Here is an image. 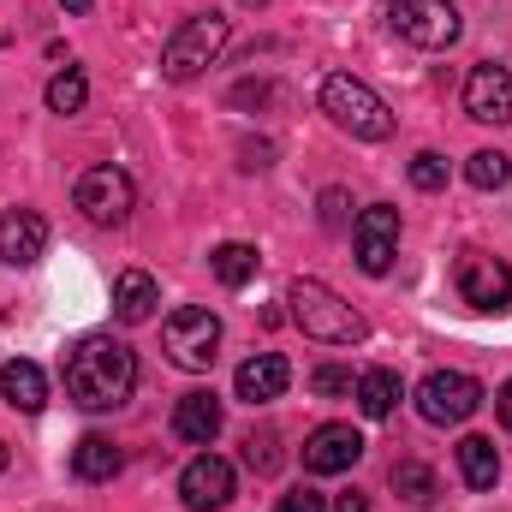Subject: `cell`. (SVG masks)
<instances>
[{
	"mask_svg": "<svg viewBox=\"0 0 512 512\" xmlns=\"http://www.w3.org/2000/svg\"><path fill=\"white\" fill-rule=\"evenodd\" d=\"M131 387H137V358H131L126 340L114 334H84L72 352H66V393L72 405L84 411H114L126 405Z\"/></svg>",
	"mask_w": 512,
	"mask_h": 512,
	"instance_id": "1",
	"label": "cell"
},
{
	"mask_svg": "<svg viewBox=\"0 0 512 512\" xmlns=\"http://www.w3.org/2000/svg\"><path fill=\"white\" fill-rule=\"evenodd\" d=\"M286 304H292V322H298L310 340H322V346H358V340L370 334V322H364L334 286H322V280H292V286H286Z\"/></svg>",
	"mask_w": 512,
	"mask_h": 512,
	"instance_id": "2",
	"label": "cell"
},
{
	"mask_svg": "<svg viewBox=\"0 0 512 512\" xmlns=\"http://www.w3.org/2000/svg\"><path fill=\"white\" fill-rule=\"evenodd\" d=\"M322 114L346 137H358V143H387L393 137V108L352 72H328L322 78Z\"/></svg>",
	"mask_w": 512,
	"mask_h": 512,
	"instance_id": "3",
	"label": "cell"
},
{
	"mask_svg": "<svg viewBox=\"0 0 512 512\" xmlns=\"http://www.w3.org/2000/svg\"><path fill=\"white\" fill-rule=\"evenodd\" d=\"M227 36H233V18H227V12H197V18H185V24L167 36V48H161V72H167L173 84H191L203 66L221 60Z\"/></svg>",
	"mask_w": 512,
	"mask_h": 512,
	"instance_id": "4",
	"label": "cell"
},
{
	"mask_svg": "<svg viewBox=\"0 0 512 512\" xmlns=\"http://www.w3.org/2000/svg\"><path fill=\"white\" fill-rule=\"evenodd\" d=\"M161 346H167V358H173L179 370L203 376V370L221 358V316L203 310V304H185V310H173V316L161 322Z\"/></svg>",
	"mask_w": 512,
	"mask_h": 512,
	"instance_id": "5",
	"label": "cell"
},
{
	"mask_svg": "<svg viewBox=\"0 0 512 512\" xmlns=\"http://www.w3.org/2000/svg\"><path fill=\"white\" fill-rule=\"evenodd\" d=\"M387 24L411 42V48H453L459 42V6L453 0H387Z\"/></svg>",
	"mask_w": 512,
	"mask_h": 512,
	"instance_id": "6",
	"label": "cell"
},
{
	"mask_svg": "<svg viewBox=\"0 0 512 512\" xmlns=\"http://www.w3.org/2000/svg\"><path fill=\"white\" fill-rule=\"evenodd\" d=\"M72 197H78V209H84L90 227H126L131 209H137V185H131L120 167H90Z\"/></svg>",
	"mask_w": 512,
	"mask_h": 512,
	"instance_id": "7",
	"label": "cell"
},
{
	"mask_svg": "<svg viewBox=\"0 0 512 512\" xmlns=\"http://www.w3.org/2000/svg\"><path fill=\"white\" fill-rule=\"evenodd\" d=\"M477 405H483V382L465 376V370H435V376H423V387H417V411L429 423H441V429L465 423Z\"/></svg>",
	"mask_w": 512,
	"mask_h": 512,
	"instance_id": "8",
	"label": "cell"
},
{
	"mask_svg": "<svg viewBox=\"0 0 512 512\" xmlns=\"http://www.w3.org/2000/svg\"><path fill=\"white\" fill-rule=\"evenodd\" d=\"M453 286L471 310H507L512 304V268L489 251H459V268H453Z\"/></svg>",
	"mask_w": 512,
	"mask_h": 512,
	"instance_id": "9",
	"label": "cell"
},
{
	"mask_svg": "<svg viewBox=\"0 0 512 512\" xmlns=\"http://www.w3.org/2000/svg\"><path fill=\"white\" fill-rule=\"evenodd\" d=\"M352 251H358V268H364V274H387L393 256H399V209L370 203V209L352 221Z\"/></svg>",
	"mask_w": 512,
	"mask_h": 512,
	"instance_id": "10",
	"label": "cell"
},
{
	"mask_svg": "<svg viewBox=\"0 0 512 512\" xmlns=\"http://www.w3.org/2000/svg\"><path fill=\"white\" fill-rule=\"evenodd\" d=\"M233 489H239V477H233V465L215 459V453H197V459L179 471V501L191 512H221L233 501Z\"/></svg>",
	"mask_w": 512,
	"mask_h": 512,
	"instance_id": "11",
	"label": "cell"
},
{
	"mask_svg": "<svg viewBox=\"0 0 512 512\" xmlns=\"http://www.w3.org/2000/svg\"><path fill=\"white\" fill-rule=\"evenodd\" d=\"M465 114L477 126H512V72L507 66H495V60L471 66V78H465Z\"/></svg>",
	"mask_w": 512,
	"mask_h": 512,
	"instance_id": "12",
	"label": "cell"
},
{
	"mask_svg": "<svg viewBox=\"0 0 512 512\" xmlns=\"http://www.w3.org/2000/svg\"><path fill=\"white\" fill-rule=\"evenodd\" d=\"M358 459H364V435L352 423H322L304 435V471H316V477H340Z\"/></svg>",
	"mask_w": 512,
	"mask_h": 512,
	"instance_id": "13",
	"label": "cell"
},
{
	"mask_svg": "<svg viewBox=\"0 0 512 512\" xmlns=\"http://www.w3.org/2000/svg\"><path fill=\"white\" fill-rule=\"evenodd\" d=\"M42 251H48V221L36 209H6L0 215V262L30 268V262H42Z\"/></svg>",
	"mask_w": 512,
	"mask_h": 512,
	"instance_id": "14",
	"label": "cell"
},
{
	"mask_svg": "<svg viewBox=\"0 0 512 512\" xmlns=\"http://www.w3.org/2000/svg\"><path fill=\"white\" fill-rule=\"evenodd\" d=\"M221 423H227V405H221L209 387H197V393H185V399L173 405V435H179L185 447H209V441L221 435Z\"/></svg>",
	"mask_w": 512,
	"mask_h": 512,
	"instance_id": "15",
	"label": "cell"
},
{
	"mask_svg": "<svg viewBox=\"0 0 512 512\" xmlns=\"http://www.w3.org/2000/svg\"><path fill=\"white\" fill-rule=\"evenodd\" d=\"M286 382H292V364H286L280 352H256V358L239 364V399H245V405H268V399H280Z\"/></svg>",
	"mask_w": 512,
	"mask_h": 512,
	"instance_id": "16",
	"label": "cell"
},
{
	"mask_svg": "<svg viewBox=\"0 0 512 512\" xmlns=\"http://www.w3.org/2000/svg\"><path fill=\"white\" fill-rule=\"evenodd\" d=\"M0 399H6L12 411L36 417V411L48 405V376H42L30 358H12V364H0Z\"/></svg>",
	"mask_w": 512,
	"mask_h": 512,
	"instance_id": "17",
	"label": "cell"
},
{
	"mask_svg": "<svg viewBox=\"0 0 512 512\" xmlns=\"http://www.w3.org/2000/svg\"><path fill=\"white\" fill-rule=\"evenodd\" d=\"M120 465H126V453H120V441L114 435H84L78 447H72V477L78 483H108V477H120Z\"/></svg>",
	"mask_w": 512,
	"mask_h": 512,
	"instance_id": "18",
	"label": "cell"
},
{
	"mask_svg": "<svg viewBox=\"0 0 512 512\" xmlns=\"http://www.w3.org/2000/svg\"><path fill=\"white\" fill-rule=\"evenodd\" d=\"M155 304H161V286H155V274H143V268H126L120 280H114V316L137 328V322H149L155 316Z\"/></svg>",
	"mask_w": 512,
	"mask_h": 512,
	"instance_id": "19",
	"label": "cell"
},
{
	"mask_svg": "<svg viewBox=\"0 0 512 512\" xmlns=\"http://www.w3.org/2000/svg\"><path fill=\"white\" fill-rule=\"evenodd\" d=\"M352 399H358L364 417H393V405L405 399V382H399V370H364Z\"/></svg>",
	"mask_w": 512,
	"mask_h": 512,
	"instance_id": "20",
	"label": "cell"
},
{
	"mask_svg": "<svg viewBox=\"0 0 512 512\" xmlns=\"http://www.w3.org/2000/svg\"><path fill=\"white\" fill-rule=\"evenodd\" d=\"M459 477H465V489H495L501 453H495L489 435H465V441H459Z\"/></svg>",
	"mask_w": 512,
	"mask_h": 512,
	"instance_id": "21",
	"label": "cell"
},
{
	"mask_svg": "<svg viewBox=\"0 0 512 512\" xmlns=\"http://www.w3.org/2000/svg\"><path fill=\"white\" fill-rule=\"evenodd\" d=\"M387 483H393V495H399L405 507H435V501H441V483H435V471H429L423 459H399V465L387 471Z\"/></svg>",
	"mask_w": 512,
	"mask_h": 512,
	"instance_id": "22",
	"label": "cell"
},
{
	"mask_svg": "<svg viewBox=\"0 0 512 512\" xmlns=\"http://www.w3.org/2000/svg\"><path fill=\"white\" fill-rule=\"evenodd\" d=\"M209 268H215V280L221 286H251L256 280V268H262V256H256V245H239V239H227V245H215L209 251Z\"/></svg>",
	"mask_w": 512,
	"mask_h": 512,
	"instance_id": "23",
	"label": "cell"
},
{
	"mask_svg": "<svg viewBox=\"0 0 512 512\" xmlns=\"http://www.w3.org/2000/svg\"><path fill=\"white\" fill-rule=\"evenodd\" d=\"M465 179L477 185V191H501L512 179V155H501V149H477L471 161H465Z\"/></svg>",
	"mask_w": 512,
	"mask_h": 512,
	"instance_id": "24",
	"label": "cell"
},
{
	"mask_svg": "<svg viewBox=\"0 0 512 512\" xmlns=\"http://www.w3.org/2000/svg\"><path fill=\"white\" fill-rule=\"evenodd\" d=\"M84 102H90V78H84L78 66H66V72L48 84V108H54V114H84Z\"/></svg>",
	"mask_w": 512,
	"mask_h": 512,
	"instance_id": "25",
	"label": "cell"
},
{
	"mask_svg": "<svg viewBox=\"0 0 512 512\" xmlns=\"http://www.w3.org/2000/svg\"><path fill=\"white\" fill-rule=\"evenodd\" d=\"M245 465H251L256 477H268V471L280 465V435H274V429H251V435H245Z\"/></svg>",
	"mask_w": 512,
	"mask_h": 512,
	"instance_id": "26",
	"label": "cell"
},
{
	"mask_svg": "<svg viewBox=\"0 0 512 512\" xmlns=\"http://www.w3.org/2000/svg\"><path fill=\"white\" fill-rule=\"evenodd\" d=\"M411 185H417V191H441V185H447V161H441L435 149L411 155Z\"/></svg>",
	"mask_w": 512,
	"mask_h": 512,
	"instance_id": "27",
	"label": "cell"
},
{
	"mask_svg": "<svg viewBox=\"0 0 512 512\" xmlns=\"http://www.w3.org/2000/svg\"><path fill=\"white\" fill-rule=\"evenodd\" d=\"M310 387L322 393V399H352V370H340V364H322V370H310Z\"/></svg>",
	"mask_w": 512,
	"mask_h": 512,
	"instance_id": "28",
	"label": "cell"
},
{
	"mask_svg": "<svg viewBox=\"0 0 512 512\" xmlns=\"http://www.w3.org/2000/svg\"><path fill=\"white\" fill-rule=\"evenodd\" d=\"M274 512H328V495H316V489H292V495H280Z\"/></svg>",
	"mask_w": 512,
	"mask_h": 512,
	"instance_id": "29",
	"label": "cell"
},
{
	"mask_svg": "<svg viewBox=\"0 0 512 512\" xmlns=\"http://www.w3.org/2000/svg\"><path fill=\"white\" fill-rule=\"evenodd\" d=\"M322 221L328 227H346V191H322Z\"/></svg>",
	"mask_w": 512,
	"mask_h": 512,
	"instance_id": "30",
	"label": "cell"
},
{
	"mask_svg": "<svg viewBox=\"0 0 512 512\" xmlns=\"http://www.w3.org/2000/svg\"><path fill=\"white\" fill-rule=\"evenodd\" d=\"M328 512H370V501L352 489V495H334V507H328Z\"/></svg>",
	"mask_w": 512,
	"mask_h": 512,
	"instance_id": "31",
	"label": "cell"
},
{
	"mask_svg": "<svg viewBox=\"0 0 512 512\" xmlns=\"http://www.w3.org/2000/svg\"><path fill=\"white\" fill-rule=\"evenodd\" d=\"M495 417L512 429V382H501V393H495Z\"/></svg>",
	"mask_w": 512,
	"mask_h": 512,
	"instance_id": "32",
	"label": "cell"
},
{
	"mask_svg": "<svg viewBox=\"0 0 512 512\" xmlns=\"http://www.w3.org/2000/svg\"><path fill=\"white\" fill-rule=\"evenodd\" d=\"M60 6H66V12H90V0H60Z\"/></svg>",
	"mask_w": 512,
	"mask_h": 512,
	"instance_id": "33",
	"label": "cell"
},
{
	"mask_svg": "<svg viewBox=\"0 0 512 512\" xmlns=\"http://www.w3.org/2000/svg\"><path fill=\"white\" fill-rule=\"evenodd\" d=\"M6 459H12V453H6V441H0V471H6Z\"/></svg>",
	"mask_w": 512,
	"mask_h": 512,
	"instance_id": "34",
	"label": "cell"
}]
</instances>
